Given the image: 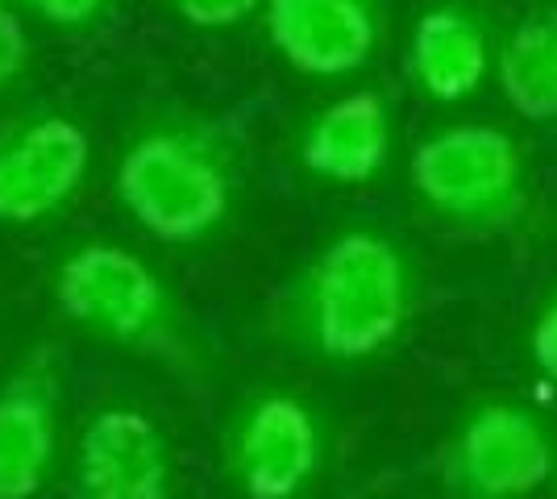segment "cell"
Here are the masks:
<instances>
[{
	"label": "cell",
	"mask_w": 557,
	"mask_h": 499,
	"mask_svg": "<svg viewBox=\"0 0 557 499\" xmlns=\"http://www.w3.org/2000/svg\"><path fill=\"white\" fill-rule=\"evenodd\" d=\"M508 104L529 121H557V9L533 13L495 47Z\"/></svg>",
	"instance_id": "cell-13"
},
{
	"label": "cell",
	"mask_w": 557,
	"mask_h": 499,
	"mask_svg": "<svg viewBox=\"0 0 557 499\" xmlns=\"http://www.w3.org/2000/svg\"><path fill=\"white\" fill-rule=\"evenodd\" d=\"M325 462V433L300 396L262 391L225 433V475L242 499H300Z\"/></svg>",
	"instance_id": "cell-6"
},
{
	"label": "cell",
	"mask_w": 557,
	"mask_h": 499,
	"mask_svg": "<svg viewBox=\"0 0 557 499\" xmlns=\"http://www.w3.org/2000/svg\"><path fill=\"white\" fill-rule=\"evenodd\" d=\"M116 196L154 238H209L233 209V150L205 125H154L125 150Z\"/></svg>",
	"instance_id": "cell-2"
},
{
	"label": "cell",
	"mask_w": 557,
	"mask_h": 499,
	"mask_svg": "<svg viewBox=\"0 0 557 499\" xmlns=\"http://www.w3.org/2000/svg\"><path fill=\"white\" fill-rule=\"evenodd\" d=\"M88 134L47 113L0 138V225H38L54 216L88 175Z\"/></svg>",
	"instance_id": "cell-9"
},
{
	"label": "cell",
	"mask_w": 557,
	"mask_h": 499,
	"mask_svg": "<svg viewBox=\"0 0 557 499\" xmlns=\"http://www.w3.org/2000/svg\"><path fill=\"white\" fill-rule=\"evenodd\" d=\"M267 38L304 75H349L383 38V0H267Z\"/></svg>",
	"instance_id": "cell-10"
},
{
	"label": "cell",
	"mask_w": 557,
	"mask_h": 499,
	"mask_svg": "<svg viewBox=\"0 0 557 499\" xmlns=\"http://www.w3.org/2000/svg\"><path fill=\"white\" fill-rule=\"evenodd\" d=\"M54 300L79 329L138 354L191 366L184 312L166 284L129 250L88 241L54 271Z\"/></svg>",
	"instance_id": "cell-3"
},
{
	"label": "cell",
	"mask_w": 557,
	"mask_h": 499,
	"mask_svg": "<svg viewBox=\"0 0 557 499\" xmlns=\"http://www.w3.org/2000/svg\"><path fill=\"white\" fill-rule=\"evenodd\" d=\"M29 67V42H25L22 22L13 17V9L0 0V88L17 84Z\"/></svg>",
	"instance_id": "cell-16"
},
{
	"label": "cell",
	"mask_w": 557,
	"mask_h": 499,
	"mask_svg": "<svg viewBox=\"0 0 557 499\" xmlns=\"http://www.w3.org/2000/svg\"><path fill=\"white\" fill-rule=\"evenodd\" d=\"M408 72L417 88L437 104L474 96L495 72V47L483 17L466 4H433L420 13L408 50Z\"/></svg>",
	"instance_id": "cell-11"
},
{
	"label": "cell",
	"mask_w": 557,
	"mask_h": 499,
	"mask_svg": "<svg viewBox=\"0 0 557 499\" xmlns=\"http://www.w3.org/2000/svg\"><path fill=\"white\" fill-rule=\"evenodd\" d=\"M554 471V433L511 400L470 408L442 446V483L454 499H533Z\"/></svg>",
	"instance_id": "cell-5"
},
{
	"label": "cell",
	"mask_w": 557,
	"mask_h": 499,
	"mask_svg": "<svg viewBox=\"0 0 557 499\" xmlns=\"http://www.w3.org/2000/svg\"><path fill=\"white\" fill-rule=\"evenodd\" d=\"M29 13H38L42 22L59 25V29H84V25L100 22V13L109 9V0H13Z\"/></svg>",
	"instance_id": "cell-15"
},
{
	"label": "cell",
	"mask_w": 557,
	"mask_h": 499,
	"mask_svg": "<svg viewBox=\"0 0 557 499\" xmlns=\"http://www.w3.org/2000/svg\"><path fill=\"white\" fill-rule=\"evenodd\" d=\"M412 188L429 213L479 234H499L529 213L524 150L499 125H445L412 154Z\"/></svg>",
	"instance_id": "cell-4"
},
{
	"label": "cell",
	"mask_w": 557,
	"mask_h": 499,
	"mask_svg": "<svg viewBox=\"0 0 557 499\" xmlns=\"http://www.w3.org/2000/svg\"><path fill=\"white\" fill-rule=\"evenodd\" d=\"M175 462L163 428L134 404L96 408L75 446V499H171Z\"/></svg>",
	"instance_id": "cell-8"
},
{
	"label": "cell",
	"mask_w": 557,
	"mask_h": 499,
	"mask_svg": "<svg viewBox=\"0 0 557 499\" xmlns=\"http://www.w3.org/2000/svg\"><path fill=\"white\" fill-rule=\"evenodd\" d=\"M392 150V109L379 92H349L304 129L300 163L329 184H371Z\"/></svg>",
	"instance_id": "cell-12"
},
{
	"label": "cell",
	"mask_w": 557,
	"mask_h": 499,
	"mask_svg": "<svg viewBox=\"0 0 557 499\" xmlns=\"http://www.w3.org/2000/svg\"><path fill=\"white\" fill-rule=\"evenodd\" d=\"M63 362L34 346L0 383V499H38L59 453Z\"/></svg>",
	"instance_id": "cell-7"
},
{
	"label": "cell",
	"mask_w": 557,
	"mask_h": 499,
	"mask_svg": "<svg viewBox=\"0 0 557 499\" xmlns=\"http://www.w3.org/2000/svg\"><path fill=\"white\" fill-rule=\"evenodd\" d=\"M262 0H171V9L196 29H230L246 22Z\"/></svg>",
	"instance_id": "cell-14"
},
{
	"label": "cell",
	"mask_w": 557,
	"mask_h": 499,
	"mask_svg": "<svg viewBox=\"0 0 557 499\" xmlns=\"http://www.w3.org/2000/svg\"><path fill=\"white\" fill-rule=\"evenodd\" d=\"M417 309L404 250L374 229H346L283 291L278 329L304 354L354 366L387 354Z\"/></svg>",
	"instance_id": "cell-1"
},
{
	"label": "cell",
	"mask_w": 557,
	"mask_h": 499,
	"mask_svg": "<svg viewBox=\"0 0 557 499\" xmlns=\"http://www.w3.org/2000/svg\"><path fill=\"white\" fill-rule=\"evenodd\" d=\"M529 350H533L536 371H541L549 383H557V291L545 300V309L536 312Z\"/></svg>",
	"instance_id": "cell-17"
}]
</instances>
